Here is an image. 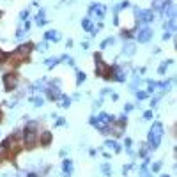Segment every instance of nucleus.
<instances>
[{"instance_id":"1","label":"nucleus","mask_w":177,"mask_h":177,"mask_svg":"<svg viewBox=\"0 0 177 177\" xmlns=\"http://www.w3.org/2000/svg\"><path fill=\"white\" fill-rule=\"evenodd\" d=\"M37 138H39V133L36 131V122H30V124L25 128V131H23V143H25L28 149H32V147L37 143Z\"/></svg>"},{"instance_id":"2","label":"nucleus","mask_w":177,"mask_h":177,"mask_svg":"<svg viewBox=\"0 0 177 177\" xmlns=\"http://www.w3.org/2000/svg\"><path fill=\"white\" fill-rule=\"evenodd\" d=\"M161 135H163V126L156 122L154 126H152V129H151V133H149V142H151V147L152 149H156L158 143H159V140H161Z\"/></svg>"},{"instance_id":"3","label":"nucleus","mask_w":177,"mask_h":177,"mask_svg":"<svg viewBox=\"0 0 177 177\" xmlns=\"http://www.w3.org/2000/svg\"><path fill=\"white\" fill-rule=\"evenodd\" d=\"M4 85H5V90L16 89V85H18V75H16V73H7V75H4Z\"/></svg>"},{"instance_id":"4","label":"nucleus","mask_w":177,"mask_h":177,"mask_svg":"<svg viewBox=\"0 0 177 177\" xmlns=\"http://www.w3.org/2000/svg\"><path fill=\"white\" fill-rule=\"evenodd\" d=\"M151 36H152V32H151L149 28H143V30H142V32L138 34V41H142V43H145V41L149 39Z\"/></svg>"},{"instance_id":"5","label":"nucleus","mask_w":177,"mask_h":177,"mask_svg":"<svg viewBox=\"0 0 177 177\" xmlns=\"http://www.w3.org/2000/svg\"><path fill=\"white\" fill-rule=\"evenodd\" d=\"M50 142H52V133H50V131H44V133L41 135V143H43V145H48Z\"/></svg>"},{"instance_id":"6","label":"nucleus","mask_w":177,"mask_h":177,"mask_svg":"<svg viewBox=\"0 0 177 177\" xmlns=\"http://www.w3.org/2000/svg\"><path fill=\"white\" fill-rule=\"evenodd\" d=\"M48 98L53 99V101H55V99H59L60 98V90H59V89H53V87H52V89L48 90Z\"/></svg>"},{"instance_id":"7","label":"nucleus","mask_w":177,"mask_h":177,"mask_svg":"<svg viewBox=\"0 0 177 177\" xmlns=\"http://www.w3.org/2000/svg\"><path fill=\"white\" fill-rule=\"evenodd\" d=\"M140 16H142V20H143V21H151L154 14H152V11H142V13H140Z\"/></svg>"},{"instance_id":"8","label":"nucleus","mask_w":177,"mask_h":177,"mask_svg":"<svg viewBox=\"0 0 177 177\" xmlns=\"http://www.w3.org/2000/svg\"><path fill=\"white\" fill-rule=\"evenodd\" d=\"M71 170H73L71 161H64V172H66V176H71Z\"/></svg>"},{"instance_id":"9","label":"nucleus","mask_w":177,"mask_h":177,"mask_svg":"<svg viewBox=\"0 0 177 177\" xmlns=\"http://www.w3.org/2000/svg\"><path fill=\"white\" fill-rule=\"evenodd\" d=\"M46 37H48V39H52V41H59L60 39V36L57 34V32H48V34H46Z\"/></svg>"},{"instance_id":"10","label":"nucleus","mask_w":177,"mask_h":177,"mask_svg":"<svg viewBox=\"0 0 177 177\" xmlns=\"http://www.w3.org/2000/svg\"><path fill=\"white\" fill-rule=\"evenodd\" d=\"M154 7H156V9H161V7H163V0H156V2H154Z\"/></svg>"},{"instance_id":"11","label":"nucleus","mask_w":177,"mask_h":177,"mask_svg":"<svg viewBox=\"0 0 177 177\" xmlns=\"http://www.w3.org/2000/svg\"><path fill=\"white\" fill-rule=\"evenodd\" d=\"M34 105H36V106H41V105H43V99L41 98H34Z\"/></svg>"},{"instance_id":"12","label":"nucleus","mask_w":177,"mask_h":177,"mask_svg":"<svg viewBox=\"0 0 177 177\" xmlns=\"http://www.w3.org/2000/svg\"><path fill=\"white\" fill-rule=\"evenodd\" d=\"M103 170L106 172V176H110V174H112V168H108V165H105V167H103Z\"/></svg>"},{"instance_id":"13","label":"nucleus","mask_w":177,"mask_h":177,"mask_svg":"<svg viewBox=\"0 0 177 177\" xmlns=\"http://www.w3.org/2000/svg\"><path fill=\"white\" fill-rule=\"evenodd\" d=\"M69 103H71V99H69V98H64V103H62L64 106H69Z\"/></svg>"},{"instance_id":"14","label":"nucleus","mask_w":177,"mask_h":177,"mask_svg":"<svg viewBox=\"0 0 177 177\" xmlns=\"http://www.w3.org/2000/svg\"><path fill=\"white\" fill-rule=\"evenodd\" d=\"M83 80H85V75H83V73H80V75H78V81H83Z\"/></svg>"},{"instance_id":"15","label":"nucleus","mask_w":177,"mask_h":177,"mask_svg":"<svg viewBox=\"0 0 177 177\" xmlns=\"http://www.w3.org/2000/svg\"><path fill=\"white\" fill-rule=\"evenodd\" d=\"M145 96H147L145 92H138V98H140V99H143V98H145Z\"/></svg>"},{"instance_id":"16","label":"nucleus","mask_w":177,"mask_h":177,"mask_svg":"<svg viewBox=\"0 0 177 177\" xmlns=\"http://www.w3.org/2000/svg\"><path fill=\"white\" fill-rule=\"evenodd\" d=\"M151 115H152L151 112H145V114H143V117H145V119H151Z\"/></svg>"},{"instance_id":"17","label":"nucleus","mask_w":177,"mask_h":177,"mask_svg":"<svg viewBox=\"0 0 177 177\" xmlns=\"http://www.w3.org/2000/svg\"><path fill=\"white\" fill-rule=\"evenodd\" d=\"M0 120H2V112H0Z\"/></svg>"}]
</instances>
